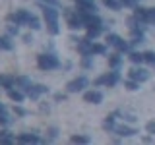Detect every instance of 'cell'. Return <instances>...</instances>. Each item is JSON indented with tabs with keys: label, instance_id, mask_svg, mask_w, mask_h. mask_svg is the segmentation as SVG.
Here are the masks:
<instances>
[{
	"label": "cell",
	"instance_id": "cell-18",
	"mask_svg": "<svg viewBox=\"0 0 155 145\" xmlns=\"http://www.w3.org/2000/svg\"><path fill=\"white\" fill-rule=\"evenodd\" d=\"M12 48H14V43L8 37H0V50H12Z\"/></svg>",
	"mask_w": 155,
	"mask_h": 145
},
{
	"label": "cell",
	"instance_id": "cell-10",
	"mask_svg": "<svg viewBox=\"0 0 155 145\" xmlns=\"http://www.w3.org/2000/svg\"><path fill=\"white\" fill-rule=\"evenodd\" d=\"M76 2H78V6H80V10H81V12L95 14L97 6H95V2H93V0H76Z\"/></svg>",
	"mask_w": 155,
	"mask_h": 145
},
{
	"label": "cell",
	"instance_id": "cell-5",
	"mask_svg": "<svg viewBox=\"0 0 155 145\" xmlns=\"http://www.w3.org/2000/svg\"><path fill=\"white\" fill-rule=\"evenodd\" d=\"M78 50L81 52L84 56H89V54H93V43L89 41V37L87 39H78Z\"/></svg>",
	"mask_w": 155,
	"mask_h": 145
},
{
	"label": "cell",
	"instance_id": "cell-4",
	"mask_svg": "<svg viewBox=\"0 0 155 145\" xmlns=\"http://www.w3.org/2000/svg\"><path fill=\"white\" fill-rule=\"evenodd\" d=\"M107 43H109L110 47L118 48V50H128V48H130V45H128V43H124V41H122V37L114 35V33H110V35L107 37Z\"/></svg>",
	"mask_w": 155,
	"mask_h": 145
},
{
	"label": "cell",
	"instance_id": "cell-3",
	"mask_svg": "<svg viewBox=\"0 0 155 145\" xmlns=\"http://www.w3.org/2000/svg\"><path fill=\"white\" fill-rule=\"evenodd\" d=\"M87 85H89V79H87L85 76H80V77H76V79H72L70 83H68V93H78V91L85 89Z\"/></svg>",
	"mask_w": 155,
	"mask_h": 145
},
{
	"label": "cell",
	"instance_id": "cell-20",
	"mask_svg": "<svg viewBox=\"0 0 155 145\" xmlns=\"http://www.w3.org/2000/svg\"><path fill=\"white\" fill-rule=\"evenodd\" d=\"M16 139H14V135L10 132H0V143H14Z\"/></svg>",
	"mask_w": 155,
	"mask_h": 145
},
{
	"label": "cell",
	"instance_id": "cell-8",
	"mask_svg": "<svg viewBox=\"0 0 155 145\" xmlns=\"http://www.w3.org/2000/svg\"><path fill=\"white\" fill-rule=\"evenodd\" d=\"M43 16H45L47 23L58 21V10H56V6H54V8H51V6H43Z\"/></svg>",
	"mask_w": 155,
	"mask_h": 145
},
{
	"label": "cell",
	"instance_id": "cell-37",
	"mask_svg": "<svg viewBox=\"0 0 155 145\" xmlns=\"http://www.w3.org/2000/svg\"><path fill=\"white\" fill-rule=\"evenodd\" d=\"M2 110H6V106H4L2 103H0V112H2Z\"/></svg>",
	"mask_w": 155,
	"mask_h": 145
},
{
	"label": "cell",
	"instance_id": "cell-22",
	"mask_svg": "<svg viewBox=\"0 0 155 145\" xmlns=\"http://www.w3.org/2000/svg\"><path fill=\"white\" fill-rule=\"evenodd\" d=\"M47 29L51 35H58L60 33V27H58V21H52V23H47Z\"/></svg>",
	"mask_w": 155,
	"mask_h": 145
},
{
	"label": "cell",
	"instance_id": "cell-34",
	"mask_svg": "<svg viewBox=\"0 0 155 145\" xmlns=\"http://www.w3.org/2000/svg\"><path fill=\"white\" fill-rule=\"evenodd\" d=\"M145 130H147L149 134L155 135V122H147V126H145Z\"/></svg>",
	"mask_w": 155,
	"mask_h": 145
},
{
	"label": "cell",
	"instance_id": "cell-6",
	"mask_svg": "<svg viewBox=\"0 0 155 145\" xmlns=\"http://www.w3.org/2000/svg\"><path fill=\"white\" fill-rule=\"evenodd\" d=\"M130 79H136V81H147V79H149V72L143 70V68H132V70H130Z\"/></svg>",
	"mask_w": 155,
	"mask_h": 145
},
{
	"label": "cell",
	"instance_id": "cell-32",
	"mask_svg": "<svg viewBox=\"0 0 155 145\" xmlns=\"http://www.w3.org/2000/svg\"><path fill=\"white\" fill-rule=\"evenodd\" d=\"M147 23H155V8H147Z\"/></svg>",
	"mask_w": 155,
	"mask_h": 145
},
{
	"label": "cell",
	"instance_id": "cell-35",
	"mask_svg": "<svg viewBox=\"0 0 155 145\" xmlns=\"http://www.w3.org/2000/svg\"><path fill=\"white\" fill-rule=\"evenodd\" d=\"M45 4H51V6H60V2L58 0H43Z\"/></svg>",
	"mask_w": 155,
	"mask_h": 145
},
{
	"label": "cell",
	"instance_id": "cell-36",
	"mask_svg": "<svg viewBox=\"0 0 155 145\" xmlns=\"http://www.w3.org/2000/svg\"><path fill=\"white\" fill-rule=\"evenodd\" d=\"M54 99H56V101H64V99H66V97H64V95H60V93H58V95L54 97Z\"/></svg>",
	"mask_w": 155,
	"mask_h": 145
},
{
	"label": "cell",
	"instance_id": "cell-27",
	"mask_svg": "<svg viewBox=\"0 0 155 145\" xmlns=\"http://www.w3.org/2000/svg\"><path fill=\"white\" fill-rule=\"evenodd\" d=\"M143 60L155 66V52H153V50H147V52H143Z\"/></svg>",
	"mask_w": 155,
	"mask_h": 145
},
{
	"label": "cell",
	"instance_id": "cell-19",
	"mask_svg": "<svg viewBox=\"0 0 155 145\" xmlns=\"http://www.w3.org/2000/svg\"><path fill=\"white\" fill-rule=\"evenodd\" d=\"M8 97L12 101H16V103H21V101H23V93H21V91H16V89H10L8 91Z\"/></svg>",
	"mask_w": 155,
	"mask_h": 145
},
{
	"label": "cell",
	"instance_id": "cell-1",
	"mask_svg": "<svg viewBox=\"0 0 155 145\" xmlns=\"http://www.w3.org/2000/svg\"><path fill=\"white\" fill-rule=\"evenodd\" d=\"M37 64L41 70H54V68H58V58L54 54H41L37 58Z\"/></svg>",
	"mask_w": 155,
	"mask_h": 145
},
{
	"label": "cell",
	"instance_id": "cell-28",
	"mask_svg": "<svg viewBox=\"0 0 155 145\" xmlns=\"http://www.w3.org/2000/svg\"><path fill=\"white\" fill-rule=\"evenodd\" d=\"M10 122H12V118L6 114V110H2V112H0V124H2V126H8Z\"/></svg>",
	"mask_w": 155,
	"mask_h": 145
},
{
	"label": "cell",
	"instance_id": "cell-30",
	"mask_svg": "<svg viewBox=\"0 0 155 145\" xmlns=\"http://www.w3.org/2000/svg\"><path fill=\"white\" fill-rule=\"evenodd\" d=\"M93 54H105L107 52V48H105V45H93Z\"/></svg>",
	"mask_w": 155,
	"mask_h": 145
},
{
	"label": "cell",
	"instance_id": "cell-25",
	"mask_svg": "<svg viewBox=\"0 0 155 145\" xmlns=\"http://www.w3.org/2000/svg\"><path fill=\"white\" fill-rule=\"evenodd\" d=\"M103 4L107 8H113V10H120V6H122V4L116 2V0H103Z\"/></svg>",
	"mask_w": 155,
	"mask_h": 145
},
{
	"label": "cell",
	"instance_id": "cell-17",
	"mask_svg": "<svg viewBox=\"0 0 155 145\" xmlns=\"http://www.w3.org/2000/svg\"><path fill=\"white\" fill-rule=\"evenodd\" d=\"M101 25H91V27H87V37L89 39H95V37H99L101 35Z\"/></svg>",
	"mask_w": 155,
	"mask_h": 145
},
{
	"label": "cell",
	"instance_id": "cell-26",
	"mask_svg": "<svg viewBox=\"0 0 155 145\" xmlns=\"http://www.w3.org/2000/svg\"><path fill=\"white\" fill-rule=\"evenodd\" d=\"M27 27H29V29H35V31H37V29H41V21H39V19H37L35 16H33L31 19H29Z\"/></svg>",
	"mask_w": 155,
	"mask_h": 145
},
{
	"label": "cell",
	"instance_id": "cell-29",
	"mask_svg": "<svg viewBox=\"0 0 155 145\" xmlns=\"http://www.w3.org/2000/svg\"><path fill=\"white\" fill-rule=\"evenodd\" d=\"M140 2H142V0H120V4H122V6H130V8H136Z\"/></svg>",
	"mask_w": 155,
	"mask_h": 145
},
{
	"label": "cell",
	"instance_id": "cell-12",
	"mask_svg": "<svg viewBox=\"0 0 155 145\" xmlns=\"http://www.w3.org/2000/svg\"><path fill=\"white\" fill-rule=\"evenodd\" d=\"M114 132L120 135V137H130V135H136L138 134V130L136 128H130V126H118V128H114Z\"/></svg>",
	"mask_w": 155,
	"mask_h": 145
},
{
	"label": "cell",
	"instance_id": "cell-24",
	"mask_svg": "<svg viewBox=\"0 0 155 145\" xmlns=\"http://www.w3.org/2000/svg\"><path fill=\"white\" fill-rule=\"evenodd\" d=\"M130 62H134V64H142V62H143V54H140V52H132V54H130Z\"/></svg>",
	"mask_w": 155,
	"mask_h": 145
},
{
	"label": "cell",
	"instance_id": "cell-11",
	"mask_svg": "<svg viewBox=\"0 0 155 145\" xmlns=\"http://www.w3.org/2000/svg\"><path fill=\"white\" fill-rule=\"evenodd\" d=\"M68 16V25H70L72 29H80V27H84L85 23H84V19L80 18V14L76 12V16H70V14H66Z\"/></svg>",
	"mask_w": 155,
	"mask_h": 145
},
{
	"label": "cell",
	"instance_id": "cell-7",
	"mask_svg": "<svg viewBox=\"0 0 155 145\" xmlns=\"http://www.w3.org/2000/svg\"><path fill=\"white\" fill-rule=\"evenodd\" d=\"M84 101L85 103H91V105H101L103 103V93L101 91H87L84 95Z\"/></svg>",
	"mask_w": 155,
	"mask_h": 145
},
{
	"label": "cell",
	"instance_id": "cell-13",
	"mask_svg": "<svg viewBox=\"0 0 155 145\" xmlns=\"http://www.w3.org/2000/svg\"><path fill=\"white\" fill-rule=\"evenodd\" d=\"M118 81H120V74H118V72H110V74L105 76V85H109V87H114Z\"/></svg>",
	"mask_w": 155,
	"mask_h": 145
},
{
	"label": "cell",
	"instance_id": "cell-15",
	"mask_svg": "<svg viewBox=\"0 0 155 145\" xmlns=\"http://www.w3.org/2000/svg\"><path fill=\"white\" fill-rule=\"evenodd\" d=\"M16 85H19L21 89H25V91H29V89H31V81H29L27 77H23V76L16 77Z\"/></svg>",
	"mask_w": 155,
	"mask_h": 145
},
{
	"label": "cell",
	"instance_id": "cell-21",
	"mask_svg": "<svg viewBox=\"0 0 155 145\" xmlns=\"http://www.w3.org/2000/svg\"><path fill=\"white\" fill-rule=\"evenodd\" d=\"M70 141H72V143H89L91 139L87 137V135H72Z\"/></svg>",
	"mask_w": 155,
	"mask_h": 145
},
{
	"label": "cell",
	"instance_id": "cell-2",
	"mask_svg": "<svg viewBox=\"0 0 155 145\" xmlns=\"http://www.w3.org/2000/svg\"><path fill=\"white\" fill-rule=\"evenodd\" d=\"M31 18H33V14H29L27 10H18V12H14V14H10V16H8V21L16 23V25H23V23L27 25Z\"/></svg>",
	"mask_w": 155,
	"mask_h": 145
},
{
	"label": "cell",
	"instance_id": "cell-16",
	"mask_svg": "<svg viewBox=\"0 0 155 145\" xmlns=\"http://www.w3.org/2000/svg\"><path fill=\"white\" fill-rule=\"evenodd\" d=\"M120 64H122V56L120 54H113V56H109V66L110 68H120Z\"/></svg>",
	"mask_w": 155,
	"mask_h": 145
},
{
	"label": "cell",
	"instance_id": "cell-33",
	"mask_svg": "<svg viewBox=\"0 0 155 145\" xmlns=\"http://www.w3.org/2000/svg\"><path fill=\"white\" fill-rule=\"evenodd\" d=\"M81 66H84V68H91V66H93V62H91V56H85L84 62H81Z\"/></svg>",
	"mask_w": 155,
	"mask_h": 145
},
{
	"label": "cell",
	"instance_id": "cell-14",
	"mask_svg": "<svg viewBox=\"0 0 155 145\" xmlns=\"http://www.w3.org/2000/svg\"><path fill=\"white\" fill-rule=\"evenodd\" d=\"M18 141H19V143H39L41 139H39L35 134H21V135L18 137Z\"/></svg>",
	"mask_w": 155,
	"mask_h": 145
},
{
	"label": "cell",
	"instance_id": "cell-31",
	"mask_svg": "<svg viewBox=\"0 0 155 145\" xmlns=\"http://www.w3.org/2000/svg\"><path fill=\"white\" fill-rule=\"evenodd\" d=\"M126 87H128L130 91H136V89H140V81H136V79H132V81H126Z\"/></svg>",
	"mask_w": 155,
	"mask_h": 145
},
{
	"label": "cell",
	"instance_id": "cell-9",
	"mask_svg": "<svg viewBox=\"0 0 155 145\" xmlns=\"http://www.w3.org/2000/svg\"><path fill=\"white\" fill-rule=\"evenodd\" d=\"M43 93H48V87H45V85H31V89L27 91L29 99H39Z\"/></svg>",
	"mask_w": 155,
	"mask_h": 145
},
{
	"label": "cell",
	"instance_id": "cell-23",
	"mask_svg": "<svg viewBox=\"0 0 155 145\" xmlns=\"http://www.w3.org/2000/svg\"><path fill=\"white\" fill-rule=\"evenodd\" d=\"M103 128L105 130H114L116 126H114V116H107V120L103 122Z\"/></svg>",
	"mask_w": 155,
	"mask_h": 145
}]
</instances>
